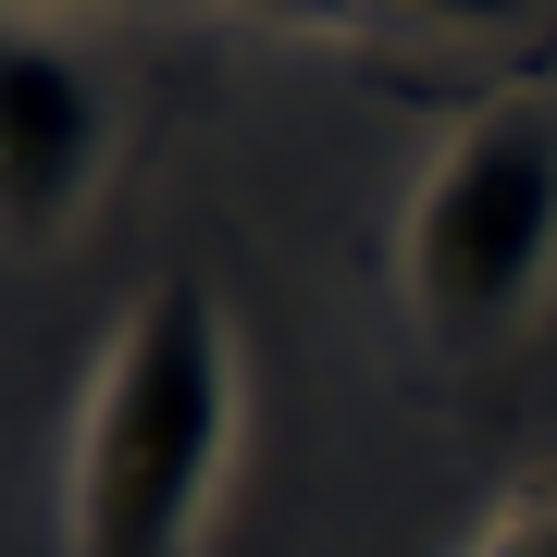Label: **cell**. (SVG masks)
I'll return each instance as SVG.
<instances>
[{
  "label": "cell",
  "instance_id": "obj_5",
  "mask_svg": "<svg viewBox=\"0 0 557 557\" xmlns=\"http://www.w3.org/2000/svg\"><path fill=\"white\" fill-rule=\"evenodd\" d=\"M310 13H384V0H310ZM409 13H471V25H483L496 0H409Z\"/></svg>",
  "mask_w": 557,
  "mask_h": 557
},
{
  "label": "cell",
  "instance_id": "obj_4",
  "mask_svg": "<svg viewBox=\"0 0 557 557\" xmlns=\"http://www.w3.org/2000/svg\"><path fill=\"white\" fill-rule=\"evenodd\" d=\"M471 557H557V483H545V496H520V508H508Z\"/></svg>",
  "mask_w": 557,
  "mask_h": 557
},
{
  "label": "cell",
  "instance_id": "obj_3",
  "mask_svg": "<svg viewBox=\"0 0 557 557\" xmlns=\"http://www.w3.org/2000/svg\"><path fill=\"white\" fill-rule=\"evenodd\" d=\"M100 75H87L62 38L0 13V236L13 248H50L75 236L87 186H100Z\"/></svg>",
  "mask_w": 557,
  "mask_h": 557
},
{
  "label": "cell",
  "instance_id": "obj_1",
  "mask_svg": "<svg viewBox=\"0 0 557 557\" xmlns=\"http://www.w3.org/2000/svg\"><path fill=\"white\" fill-rule=\"evenodd\" d=\"M223 458H236V335L211 273H161L87 384L62 545L75 557H199Z\"/></svg>",
  "mask_w": 557,
  "mask_h": 557
},
{
  "label": "cell",
  "instance_id": "obj_2",
  "mask_svg": "<svg viewBox=\"0 0 557 557\" xmlns=\"http://www.w3.org/2000/svg\"><path fill=\"white\" fill-rule=\"evenodd\" d=\"M545 260H557V112L496 100L434 149L409 236H397V273H409V310L446 347H483L533 310Z\"/></svg>",
  "mask_w": 557,
  "mask_h": 557
}]
</instances>
